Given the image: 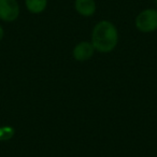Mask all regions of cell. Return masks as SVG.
Returning <instances> with one entry per match:
<instances>
[{
	"label": "cell",
	"instance_id": "cell-2",
	"mask_svg": "<svg viewBox=\"0 0 157 157\" xmlns=\"http://www.w3.org/2000/svg\"><path fill=\"white\" fill-rule=\"evenodd\" d=\"M136 28L144 33L157 30V10L145 9L137 15L135 20Z\"/></svg>",
	"mask_w": 157,
	"mask_h": 157
},
{
	"label": "cell",
	"instance_id": "cell-4",
	"mask_svg": "<svg viewBox=\"0 0 157 157\" xmlns=\"http://www.w3.org/2000/svg\"><path fill=\"white\" fill-rule=\"evenodd\" d=\"M95 52L96 50L93 46L92 42L82 41L78 42L73 48L72 55H73V58L78 61H87L94 56Z\"/></svg>",
	"mask_w": 157,
	"mask_h": 157
},
{
	"label": "cell",
	"instance_id": "cell-6",
	"mask_svg": "<svg viewBox=\"0 0 157 157\" xmlns=\"http://www.w3.org/2000/svg\"><path fill=\"white\" fill-rule=\"evenodd\" d=\"M27 10L33 14H40L45 11L48 0H25Z\"/></svg>",
	"mask_w": 157,
	"mask_h": 157
},
{
	"label": "cell",
	"instance_id": "cell-1",
	"mask_svg": "<svg viewBox=\"0 0 157 157\" xmlns=\"http://www.w3.org/2000/svg\"><path fill=\"white\" fill-rule=\"evenodd\" d=\"M92 44L99 53H110L118 43V31L110 21H100L92 31Z\"/></svg>",
	"mask_w": 157,
	"mask_h": 157
},
{
	"label": "cell",
	"instance_id": "cell-9",
	"mask_svg": "<svg viewBox=\"0 0 157 157\" xmlns=\"http://www.w3.org/2000/svg\"><path fill=\"white\" fill-rule=\"evenodd\" d=\"M154 2H155V5H156V7H157V0H154Z\"/></svg>",
	"mask_w": 157,
	"mask_h": 157
},
{
	"label": "cell",
	"instance_id": "cell-3",
	"mask_svg": "<svg viewBox=\"0 0 157 157\" xmlns=\"http://www.w3.org/2000/svg\"><path fill=\"white\" fill-rule=\"evenodd\" d=\"M21 10L17 0H0V20L12 23L20 16Z\"/></svg>",
	"mask_w": 157,
	"mask_h": 157
},
{
	"label": "cell",
	"instance_id": "cell-8",
	"mask_svg": "<svg viewBox=\"0 0 157 157\" xmlns=\"http://www.w3.org/2000/svg\"><path fill=\"white\" fill-rule=\"evenodd\" d=\"M3 36H5V30H3V28L0 25V41L3 39Z\"/></svg>",
	"mask_w": 157,
	"mask_h": 157
},
{
	"label": "cell",
	"instance_id": "cell-5",
	"mask_svg": "<svg viewBox=\"0 0 157 157\" xmlns=\"http://www.w3.org/2000/svg\"><path fill=\"white\" fill-rule=\"evenodd\" d=\"M74 9L80 15L90 17V16L94 15L96 12V1L95 0H75Z\"/></svg>",
	"mask_w": 157,
	"mask_h": 157
},
{
	"label": "cell",
	"instance_id": "cell-7",
	"mask_svg": "<svg viewBox=\"0 0 157 157\" xmlns=\"http://www.w3.org/2000/svg\"><path fill=\"white\" fill-rule=\"evenodd\" d=\"M14 136V128L11 126L0 127V141H7L12 139Z\"/></svg>",
	"mask_w": 157,
	"mask_h": 157
}]
</instances>
